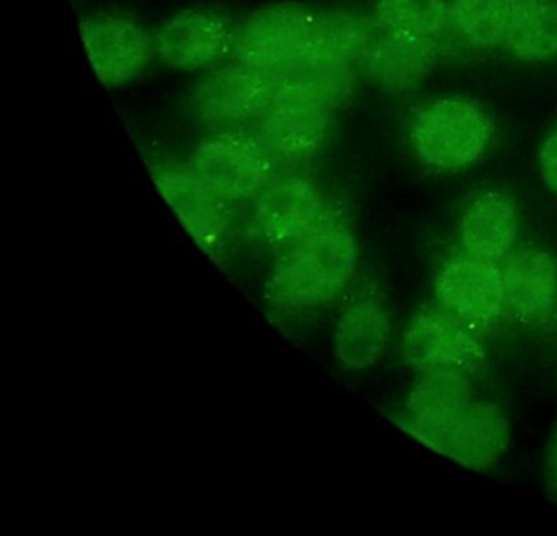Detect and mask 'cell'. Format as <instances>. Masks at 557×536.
Here are the masks:
<instances>
[{"mask_svg":"<svg viewBox=\"0 0 557 536\" xmlns=\"http://www.w3.org/2000/svg\"><path fill=\"white\" fill-rule=\"evenodd\" d=\"M188 162L224 202H252L275 175L276 159L256 133L221 130L198 141Z\"/></svg>","mask_w":557,"mask_h":536,"instance_id":"cell-3","label":"cell"},{"mask_svg":"<svg viewBox=\"0 0 557 536\" xmlns=\"http://www.w3.org/2000/svg\"><path fill=\"white\" fill-rule=\"evenodd\" d=\"M253 232L276 252L298 241L327 209V198L311 176L275 173L252 199Z\"/></svg>","mask_w":557,"mask_h":536,"instance_id":"cell-11","label":"cell"},{"mask_svg":"<svg viewBox=\"0 0 557 536\" xmlns=\"http://www.w3.org/2000/svg\"><path fill=\"white\" fill-rule=\"evenodd\" d=\"M403 360L416 373L445 368L475 376L487 363V350L484 337L435 304L410 319L403 337Z\"/></svg>","mask_w":557,"mask_h":536,"instance_id":"cell-7","label":"cell"},{"mask_svg":"<svg viewBox=\"0 0 557 536\" xmlns=\"http://www.w3.org/2000/svg\"><path fill=\"white\" fill-rule=\"evenodd\" d=\"M543 486L546 496L557 503V421L544 448Z\"/></svg>","mask_w":557,"mask_h":536,"instance_id":"cell-24","label":"cell"},{"mask_svg":"<svg viewBox=\"0 0 557 536\" xmlns=\"http://www.w3.org/2000/svg\"><path fill=\"white\" fill-rule=\"evenodd\" d=\"M505 49L524 62L557 56V0H517Z\"/></svg>","mask_w":557,"mask_h":536,"instance_id":"cell-20","label":"cell"},{"mask_svg":"<svg viewBox=\"0 0 557 536\" xmlns=\"http://www.w3.org/2000/svg\"><path fill=\"white\" fill-rule=\"evenodd\" d=\"M272 98L269 75L236 61L198 82L188 97L187 111L201 126L214 131L236 130L256 120Z\"/></svg>","mask_w":557,"mask_h":536,"instance_id":"cell-10","label":"cell"},{"mask_svg":"<svg viewBox=\"0 0 557 536\" xmlns=\"http://www.w3.org/2000/svg\"><path fill=\"white\" fill-rule=\"evenodd\" d=\"M433 38L396 35L376 23L373 38L358 71L367 72L386 87H404L419 81L435 61Z\"/></svg>","mask_w":557,"mask_h":536,"instance_id":"cell-18","label":"cell"},{"mask_svg":"<svg viewBox=\"0 0 557 536\" xmlns=\"http://www.w3.org/2000/svg\"><path fill=\"white\" fill-rule=\"evenodd\" d=\"M358 257L354 229L329 203L306 234L278 252L267 280V300L285 314L321 309L347 290Z\"/></svg>","mask_w":557,"mask_h":536,"instance_id":"cell-1","label":"cell"},{"mask_svg":"<svg viewBox=\"0 0 557 536\" xmlns=\"http://www.w3.org/2000/svg\"><path fill=\"white\" fill-rule=\"evenodd\" d=\"M507 415L497 402L478 399L449 428L440 443V453L474 471H488L500 463L510 444Z\"/></svg>","mask_w":557,"mask_h":536,"instance_id":"cell-15","label":"cell"},{"mask_svg":"<svg viewBox=\"0 0 557 536\" xmlns=\"http://www.w3.org/2000/svg\"><path fill=\"white\" fill-rule=\"evenodd\" d=\"M315 16L298 3L263 7L237 25L233 58L265 74L311 58Z\"/></svg>","mask_w":557,"mask_h":536,"instance_id":"cell-5","label":"cell"},{"mask_svg":"<svg viewBox=\"0 0 557 536\" xmlns=\"http://www.w3.org/2000/svg\"><path fill=\"white\" fill-rule=\"evenodd\" d=\"M517 0H451L449 23L474 48H504Z\"/></svg>","mask_w":557,"mask_h":536,"instance_id":"cell-21","label":"cell"},{"mask_svg":"<svg viewBox=\"0 0 557 536\" xmlns=\"http://www.w3.org/2000/svg\"><path fill=\"white\" fill-rule=\"evenodd\" d=\"M332 110L318 101L275 94L253 120V133L276 160L302 162L324 146Z\"/></svg>","mask_w":557,"mask_h":536,"instance_id":"cell-13","label":"cell"},{"mask_svg":"<svg viewBox=\"0 0 557 536\" xmlns=\"http://www.w3.org/2000/svg\"><path fill=\"white\" fill-rule=\"evenodd\" d=\"M492 126L487 114L466 98H442L413 120L410 139L417 157L435 170H461L485 153Z\"/></svg>","mask_w":557,"mask_h":536,"instance_id":"cell-2","label":"cell"},{"mask_svg":"<svg viewBox=\"0 0 557 536\" xmlns=\"http://www.w3.org/2000/svg\"><path fill=\"white\" fill-rule=\"evenodd\" d=\"M151 175L162 198L198 247L210 257H221L230 244L233 229L230 203L210 188L188 160L152 163Z\"/></svg>","mask_w":557,"mask_h":536,"instance_id":"cell-6","label":"cell"},{"mask_svg":"<svg viewBox=\"0 0 557 536\" xmlns=\"http://www.w3.org/2000/svg\"><path fill=\"white\" fill-rule=\"evenodd\" d=\"M237 25L226 13L190 9L169 19L154 35L156 56L181 71L211 68L233 56Z\"/></svg>","mask_w":557,"mask_h":536,"instance_id":"cell-12","label":"cell"},{"mask_svg":"<svg viewBox=\"0 0 557 536\" xmlns=\"http://www.w3.org/2000/svg\"><path fill=\"white\" fill-rule=\"evenodd\" d=\"M374 22L396 35L435 38L448 26L446 0H376Z\"/></svg>","mask_w":557,"mask_h":536,"instance_id":"cell-22","label":"cell"},{"mask_svg":"<svg viewBox=\"0 0 557 536\" xmlns=\"http://www.w3.org/2000/svg\"><path fill=\"white\" fill-rule=\"evenodd\" d=\"M540 173L544 185L557 195V123L541 144Z\"/></svg>","mask_w":557,"mask_h":536,"instance_id":"cell-23","label":"cell"},{"mask_svg":"<svg viewBox=\"0 0 557 536\" xmlns=\"http://www.w3.org/2000/svg\"><path fill=\"white\" fill-rule=\"evenodd\" d=\"M472 378L458 369L417 371L404 407V424L410 434L438 450L449 428L475 399Z\"/></svg>","mask_w":557,"mask_h":536,"instance_id":"cell-14","label":"cell"},{"mask_svg":"<svg viewBox=\"0 0 557 536\" xmlns=\"http://www.w3.org/2000/svg\"><path fill=\"white\" fill-rule=\"evenodd\" d=\"M79 35L97 78L109 88L135 81L156 54L154 36L126 13H90L81 20Z\"/></svg>","mask_w":557,"mask_h":536,"instance_id":"cell-9","label":"cell"},{"mask_svg":"<svg viewBox=\"0 0 557 536\" xmlns=\"http://www.w3.org/2000/svg\"><path fill=\"white\" fill-rule=\"evenodd\" d=\"M507 319L534 332H557V257L518 244L498 261Z\"/></svg>","mask_w":557,"mask_h":536,"instance_id":"cell-8","label":"cell"},{"mask_svg":"<svg viewBox=\"0 0 557 536\" xmlns=\"http://www.w3.org/2000/svg\"><path fill=\"white\" fill-rule=\"evenodd\" d=\"M436 304L481 337L507 319L498 261L456 247L446 255L435 278Z\"/></svg>","mask_w":557,"mask_h":536,"instance_id":"cell-4","label":"cell"},{"mask_svg":"<svg viewBox=\"0 0 557 536\" xmlns=\"http://www.w3.org/2000/svg\"><path fill=\"white\" fill-rule=\"evenodd\" d=\"M520 235V209L513 198L502 192L475 196L459 219V247L488 260L500 261L510 254Z\"/></svg>","mask_w":557,"mask_h":536,"instance_id":"cell-17","label":"cell"},{"mask_svg":"<svg viewBox=\"0 0 557 536\" xmlns=\"http://www.w3.org/2000/svg\"><path fill=\"white\" fill-rule=\"evenodd\" d=\"M393 336L389 313L374 291H361L338 316L334 349L338 362L351 371L376 365Z\"/></svg>","mask_w":557,"mask_h":536,"instance_id":"cell-16","label":"cell"},{"mask_svg":"<svg viewBox=\"0 0 557 536\" xmlns=\"http://www.w3.org/2000/svg\"><path fill=\"white\" fill-rule=\"evenodd\" d=\"M273 95H293L335 108L350 95L355 71L347 65L306 58L267 74Z\"/></svg>","mask_w":557,"mask_h":536,"instance_id":"cell-19","label":"cell"}]
</instances>
